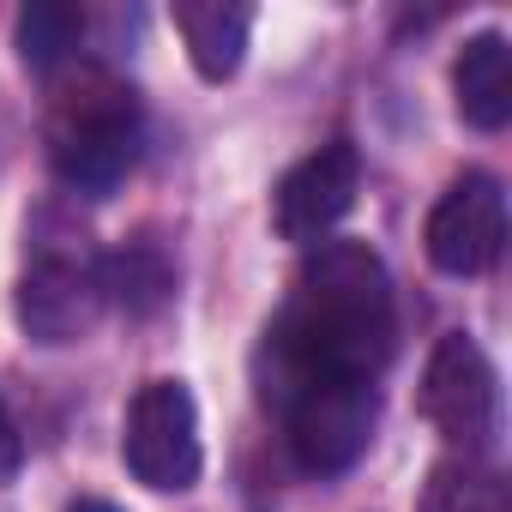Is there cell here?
Returning a JSON list of instances; mask_svg holds the SVG:
<instances>
[{"label": "cell", "mask_w": 512, "mask_h": 512, "mask_svg": "<svg viewBox=\"0 0 512 512\" xmlns=\"http://www.w3.org/2000/svg\"><path fill=\"white\" fill-rule=\"evenodd\" d=\"M19 464H25V440H19V422H13L7 398H0V482H13Z\"/></svg>", "instance_id": "14"}, {"label": "cell", "mask_w": 512, "mask_h": 512, "mask_svg": "<svg viewBox=\"0 0 512 512\" xmlns=\"http://www.w3.org/2000/svg\"><path fill=\"white\" fill-rule=\"evenodd\" d=\"M67 512H121V506H109V500H73Z\"/></svg>", "instance_id": "15"}, {"label": "cell", "mask_w": 512, "mask_h": 512, "mask_svg": "<svg viewBox=\"0 0 512 512\" xmlns=\"http://www.w3.org/2000/svg\"><path fill=\"white\" fill-rule=\"evenodd\" d=\"M97 272H103V302H115L127 314H157L175 290V266L157 241H127L121 253L97 260Z\"/></svg>", "instance_id": "11"}, {"label": "cell", "mask_w": 512, "mask_h": 512, "mask_svg": "<svg viewBox=\"0 0 512 512\" xmlns=\"http://www.w3.org/2000/svg\"><path fill=\"white\" fill-rule=\"evenodd\" d=\"M121 458L133 470V482L157 488V494H181L199 482V410L193 392L181 380H145L139 398L127 404V428H121Z\"/></svg>", "instance_id": "5"}, {"label": "cell", "mask_w": 512, "mask_h": 512, "mask_svg": "<svg viewBox=\"0 0 512 512\" xmlns=\"http://www.w3.org/2000/svg\"><path fill=\"white\" fill-rule=\"evenodd\" d=\"M253 368H260L266 410H278L284 440L308 476H338L368 452V440L380 428V386L374 380L284 368V362H260V356H253Z\"/></svg>", "instance_id": "2"}, {"label": "cell", "mask_w": 512, "mask_h": 512, "mask_svg": "<svg viewBox=\"0 0 512 512\" xmlns=\"http://www.w3.org/2000/svg\"><path fill=\"white\" fill-rule=\"evenodd\" d=\"M452 97L476 133H500L512 121V49L500 31L464 43V55L452 61Z\"/></svg>", "instance_id": "10"}, {"label": "cell", "mask_w": 512, "mask_h": 512, "mask_svg": "<svg viewBox=\"0 0 512 512\" xmlns=\"http://www.w3.org/2000/svg\"><path fill=\"white\" fill-rule=\"evenodd\" d=\"M398 350L392 272L368 241H320L296 272L284 314L260 338V362L380 380Z\"/></svg>", "instance_id": "1"}, {"label": "cell", "mask_w": 512, "mask_h": 512, "mask_svg": "<svg viewBox=\"0 0 512 512\" xmlns=\"http://www.w3.org/2000/svg\"><path fill=\"white\" fill-rule=\"evenodd\" d=\"M422 512H512L506 500V482L500 470H488L482 458H440L428 470V494H422Z\"/></svg>", "instance_id": "12"}, {"label": "cell", "mask_w": 512, "mask_h": 512, "mask_svg": "<svg viewBox=\"0 0 512 512\" xmlns=\"http://www.w3.org/2000/svg\"><path fill=\"white\" fill-rule=\"evenodd\" d=\"M428 428L458 452V458H482L500 434V374L482 356L476 338L446 332L422 368V392H416Z\"/></svg>", "instance_id": "4"}, {"label": "cell", "mask_w": 512, "mask_h": 512, "mask_svg": "<svg viewBox=\"0 0 512 512\" xmlns=\"http://www.w3.org/2000/svg\"><path fill=\"white\" fill-rule=\"evenodd\" d=\"M422 241H428V260H434L446 278H476V272H488V266L500 260V247H506V193H500V181L482 175V169L458 175V181L434 199Z\"/></svg>", "instance_id": "7"}, {"label": "cell", "mask_w": 512, "mask_h": 512, "mask_svg": "<svg viewBox=\"0 0 512 512\" xmlns=\"http://www.w3.org/2000/svg\"><path fill=\"white\" fill-rule=\"evenodd\" d=\"M169 19H175L187 61L205 85H223L241 73L247 37H253V7H241V0H175Z\"/></svg>", "instance_id": "9"}, {"label": "cell", "mask_w": 512, "mask_h": 512, "mask_svg": "<svg viewBox=\"0 0 512 512\" xmlns=\"http://www.w3.org/2000/svg\"><path fill=\"white\" fill-rule=\"evenodd\" d=\"M133 157H139V103H133V91L115 73L85 67L49 109V163H55V175L85 199H109L127 181Z\"/></svg>", "instance_id": "3"}, {"label": "cell", "mask_w": 512, "mask_h": 512, "mask_svg": "<svg viewBox=\"0 0 512 512\" xmlns=\"http://www.w3.org/2000/svg\"><path fill=\"white\" fill-rule=\"evenodd\" d=\"M85 37V13L67 7V0H31L19 13V61L31 73H55Z\"/></svg>", "instance_id": "13"}, {"label": "cell", "mask_w": 512, "mask_h": 512, "mask_svg": "<svg viewBox=\"0 0 512 512\" xmlns=\"http://www.w3.org/2000/svg\"><path fill=\"white\" fill-rule=\"evenodd\" d=\"M103 272L85 247H43L19 278V326L37 344H79L103 320Z\"/></svg>", "instance_id": "6"}, {"label": "cell", "mask_w": 512, "mask_h": 512, "mask_svg": "<svg viewBox=\"0 0 512 512\" xmlns=\"http://www.w3.org/2000/svg\"><path fill=\"white\" fill-rule=\"evenodd\" d=\"M356 187H362V157L350 139H332L320 145L314 157H302L278 193H272V223L284 241H302V247H320L332 241V229L350 217L356 205Z\"/></svg>", "instance_id": "8"}]
</instances>
